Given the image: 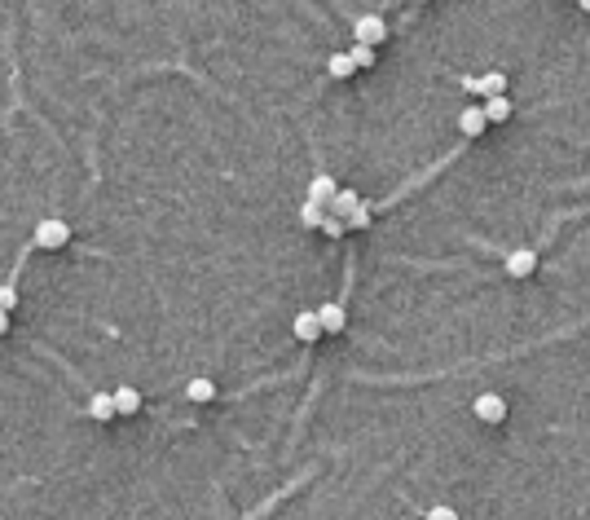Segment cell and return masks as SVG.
Wrapping results in <instances>:
<instances>
[{
  "label": "cell",
  "instance_id": "obj_6",
  "mask_svg": "<svg viewBox=\"0 0 590 520\" xmlns=\"http://www.w3.org/2000/svg\"><path fill=\"white\" fill-rule=\"evenodd\" d=\"M317 335H326V326H322V318H317V309H309V314H295V340L313 344Z\"/></svg>",
  "mask_w": 590,
  "mask_h": 520
},
{
  "label": "cell",
  "instance_id": "obj_5",
  "mask_svg": "<svg viewBox=\"0 0 590 520\" xmlns=\"http://www.w3.org/2000/svg\"><path fill=\"white\" fill-rule=\"evenodd\" d=\"M533 269H537V251H533V247H516V251L507 256V274H511V278H529Z\"/></svg>",
  "mask_w": 590,
  "mask_h": 520
},
{
  "label": "cell",
  "instance_id": "obj_22",
  "mask_svg": "<svg viewBox=\"0 0 590 520\" xmlns=\"http://www.w3.org/2000/svg\"><path fill=\"white\" fill-rule=\"evenodd\" d=\"M9 318H14L9 309H0V335H9Z\"/></svg>",
  "mask_w": 590,
  "mask_h": 520
},
{
  "label": "cell",
  "instance_id": "obj_13",
  "mask_svg": "<svg viewBox=\"0 0 590 520\" xmlns=\"http://www.w3.org/2000/svg\"><path fill=\"white\" fill-rule=\"evenodd\" d=\"M317 318H322V326H326L330 335H340V331H344V322H348L340 304H322V309H317Z\"/></svg>",
  "mask_w": 590,
  "mask_h": 520
},
{
  "label": "cell",
  "instance_id": "obj_1",
  "mask_svg": "<svg viewBox=\"0 0 590 520\" xmlns=\"http://www.w3.org/2000/svg\"><path fill=\"white\" fill-rule=\"evenodd\" d=\"M71 243V225L66 221H58V216H44L40 225H36V239H31V247H40V251H58V247H66Z\"/></svg>",
  "mask_w": 590,
  "mask_h": 520
},
{
  "label": "cell",
  "instance_id": "obj_18",
  "mask_svg": "<svg viewBox=\"0 0 590 520\" xmlns=\"http://www.w3.org/2000/svg\"><path fill=\"white\" fill-rule=\"evenodd\" d=\"M344 229H348V221H344V216H330V212H326V221H322V234H326V239H340Z\"/></svg>",
  "mask_w": 590,
  "mask_h": 520
},
{
  "label": "cell",
  "instance_id": "obj_17",
  "mask_svg": "<svg viewBox=\"0 0 590 520\" xmlns=\"http://www.w3.org/2000/svg\"><path fill=\"white\" fill-rule=\"evenodd\" d=\"M348 54H352L357 71H370V66H375V44H362V40H357V44L348 49Z\"/></svg>",
  "mask_w": 590,
  "mask_h": 520
},
{
  "label": "cell",
  "instance_id": "obj_15",
  "mask_svg": "<svg viewBox=\"0 0 590 520\" xmlns=\"http://www.w3.org/2000/svg\"><path fill=\"white\" fill-rule=\"evenodd\" d=\"M300 221L309 225V229H322V221H326V207H322V203H313V199H304V207H300Z\"/></svg>",
  "mask_w": 590,
  "mask_h": 520
},
{
  "label": "cell",
  "instance_id": "obj_8",
  "mask_svg": "<svg viewBox=\"0 0 590 520\" xmlns=\"http://www.w3.org/2000/svg\"><path fill=\"white\" fill-rule=\"evenodd\" d=\"M484 124H489V115H484V106H463V115H458V128H463V137H480Z\"/></svg>",
  "mask_w": 590,
  "mask_h": 520
},
{
  "label": "cell",
  "instance_id": "obj_21",
  "mask_svg": "<svg viewBox=\"0 0 590 520\" xmlns=\"http://www.w3.org/2000/svg\"><path fill=\"white\" fill-rule=\"evenodd\" d=\"M427 520H458V511L445 507V503H436V507H427Z\"/></svg>",
  "mask_w": 590,
  "mask_h": 520
},
{
  "label": "cell",
  "instance_id": "obj_2",
  "mask_svg": "<svg viewBox=\"0 0 590 520\" xmlns=\"http://www.w3.org/2000/svg\"><path fill=\"white\" fill-rule=\"evenodd\" d=\"M472 414L480 424H502L507 419V397L502 393H480L476 401H472Z\"/></svg>",
  "mask_w": 590,
  "mask_h": 520
},
{
  "label": "cell",
  "instance_id": "obj_9",
  "mask_svg": "<svg viewBox=\"0 0 590 520\" xmlns=\"http://www.w3.org/2000/svg\"><path fill=\"white\" fill-rule=\"evenodd\" d=\"M335 194H340V186H335V181H330L326 172H317V176L309 181V199H313V203L330 207V199H335Z\"/></svg>",
  "mask_w": 590,
  "mask_h": 520
},
{
  "label": "cell",
  "instance_id": "obj_14",
  "mask_svg": "<svg viewBox=\"0 0 590 520\" xmlns=\"http://www.w3.org/2000/svg\"><path fill=\"white\" fill-rule=\"evenodd\" d=\"M326 71L335 75V80H348V75L357 71V62H352V54H330V62H326Z\"/></svg>",
  "mask_w": 590,
  "mask_h": 520
},
{
  "label": "cell",
  "instance_id": "obj_7",
  "mask_svg": "<svg viewBox=\"0 0 590 520\" xmlns=\"http://www.w3.org/2000/svg\"><path fill=\"white\" fill-rule=\"evenodd\" d=\"M88 414L97 424H115L119 419V410H115V393H93L88 397Z\"/></svg>",
  "mask_w": 590,
  "mask_h": 520
},
{
  "label": "cell",
  "instance_id": "obj_10",
  "mask_svg": "<svg viewBox=\"0 0 590 520\" xmlns=\"http://www.w3.org/2000/svg\"><path fill=\"white\" fill-rule=\"evenodd\" d=\"M357 207H362V199H357V190H340L335 199H330V207H326V212H330V216H344V221H348V216L357 212Z\"/></svg>",
  "mask_w": 590,
  "mask_h": 520
},
{
  "label": "cell",
  "instance_id": "obj_19",
  "mask_svg": "<svg viewBox=\"0 0 590 520\" xmlns=\"http://www.w3.org/2000/svg\"><path fill=\"white\" fill-rule=\"evenodd\" d=\"M0 309H9V314L18 309V287L14 282H0Z\"/></svg>",
  "mask_w": 590,
  "mask_h": 520
},
{
  "label": "cell",
  "instance_id": "obj_23",
  "mask_svg": "<svg viewBox=\"0 0 590 520\" xmlns=\"http://www.w3.org/2000/svg\"><path fill=\"white\" fill-rule=\"evenodd\" d=\"M577 5H581V9H586V14H590V0H577Z\"/></svg>",
  "mask_w": 590,
  "mask_h": 520
},
{
  "label": "cell",
  "instance_id": "obj_11",
  "mask_svg": "<svg viewBox=\"0 0 590 520\" xmlns=\"http://www.w3.org/2000/svg\"><path fill=\"white\" fill-rule=\"evenodd\" d=\"M484 115H489V124H507V119H511V97H507V93L484 97Z\"/></svg>",
  "mask_w": 590,
  "mask_h": 520
},
{
  "label": "cell",
  "instance_id": "obj_3",
  "mask_svg": "<svg viewBox=\"0 0 590 520\" xmlns=\"http://www.w3.org/2000/svg\"><path fill=\"white\" fill-rule=\"evenodd\" d=\"M352 36L362 40V44H379L383 36H388V27H383V18H379V14H362V18L352 22Z\"/></svg>",
  "mask_w": 590,
  "mask_h": 520
},
{
  "label": "cell",
  "instance_id": "obj_4",
  "mask_svg": "<svg viewBox=\"0 0 590 520\" xmlns=\"http://www.w3.org/2000/svg\"><path fill=\"white\" fill-rule=\"evenodd\" d=\"M463 89H472V93H480V97H498V93H507V75L502 71H489V75H480V80H463Z\"/></svg>",
  "mask_w": 590,
  "mask_h": 520
},
{
  "label": "cell",
  "instance_id": "obj_16",
  "mask_svg": "<svg viewBox=\"0 0 590 520\" xmlns=\"http://www.w3.org/2000/svg\"><path fill=\"white\" fill-rule=\"evenodd\" d=\"M185 397H190V401H212V397H216V384H212V379H190Z\"/></svg>",
  "mask_w": 590,
  "mask_h": 520
},
{
  "label": "cell",
  "instance_id": "obj_12",
  "mask_svg": "<svg viewBox=\"0 0 590 520\" xmlns=\"http://www.w3.org/2000/svg\"><path fill=\"white\" fill-rule=\"evenodd\" d=\"M115 410L123 414V419H128V414H137L141 410V393H137V388H115Z\"/></svg>",
  "mask_w": 590,
  "mask_h": 520
},
{
  "label": "cell",
  "instance_id": "obj_20",
  "mask_svg": "<svg viewBox=\"0 0 590 520\" xmlns=\"http://www.w3.org/2000/svg\"><path fill=\"white\" fill-rule=\"evenodd\" d=\"M366 225H370V203H362V207L348 216V229H366Z\"/></svg>",
  "mask_w": 590,
  "mask_h": 520
}]
</instances>
